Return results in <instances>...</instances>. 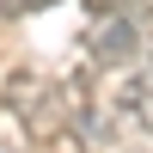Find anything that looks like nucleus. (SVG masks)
<instances>
[{
  "mask_svg": "<svg viewBox=\"0 0 153 153\" xmlns=\"http://www.w3.org/2000/svg\"><path fill=\"white\" fill-rule=\"evenodd\" d=\"M92 6H104V12H117V6H123V0H92Z\"/></svg>",
  "mask_w": 153,
  "mask_h": 153,
  "instance_id": "5",
  "label": "nucleus"
},
{
  "mask_svg": "<svg viewBox=\"0 0 153 153\" xmlns=\"http://www.w3.org/2000/svg\"><path fill=\"white\" fill-rule=\"evenodd\" d=\"M123 110H129L141 129H153V68H141V74L123 80Z\"/></svg>",
  "mask_w": 153,
  "mask_h": 153,
  "instance_id": "3",
  "label": "nucleus"
},
{
  "mask_svg": "<svg viewBox=\"0 0 153 153\" xmlns=\"http://www.w3.org/2000/svg\"><path fill=\"white\" fill-rule=\"evenodd\" d=\"M43 6H55V0H0L6 19H25V12H43Z\"/></svg>",
  "mask_w": 153,
  "mask_h": 153,
  "instance_id": "4",
  "label": "nucleus"
},
{
  "mask_svg": "<svg viewBox=\"0 0 153 153\" xmlns=\"http://www.w3.org/2000/svg\"><path fill=\"white\" fill-rule=\"evenodd\" d=\"M86 49H92V61H129L141 49V31H135L129 12H110L98 31H86Z\"/></svg>",
  "mask_w": 153,
  "mask_h": 153,
  "instance_id": "2",
  "label": "nucleus"
},
{
  "mask_svg": "<svg viewBox=\"0 0 153 153\" xmlns=\"http://www.w3.org/2000/svg\"><path fill=\"white\" fill-rule=\"evenodd\" d=\"M6 110L25 123V135H55V129L74 123V92H61L55 80H37V74H12Z\"/></svg>",
  "mask_w": 153,
  "mask_h": 153,
  "instance_id": "1",
  "label": "nucleus"
}]
</instances>
